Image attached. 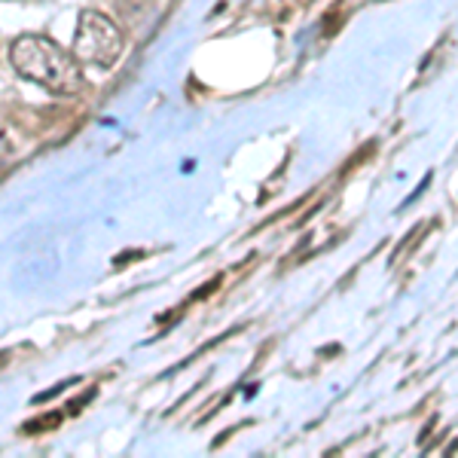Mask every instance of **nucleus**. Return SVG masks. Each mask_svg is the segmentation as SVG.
<instances>
[{"mask_svg": "<svg viewBox=\"0 0 458 458\" xmlns=\"http://www.w3.org/2000/svg\"><path fill=\"white\" fill-rule=\"evenodd\" d=\"M123 31L107 16L95 10L80 13L77 31H73V58L80 64H95V68H114L116 58L123 55Z\"/></svg>", "mask_w": 458, "mask_h": 458, "instance_id": "f03ea898", "label": "nucleus"}, {"mask_svg": "<svg viewBox=\"0 0 458 458\" xmlns=\"http://www.w3.org/2000/svg\"><path fill=\"white\" fill-rule=\"evenodd\" d=\"M10 62L21 77L40 83L53 95H77L83 89V71L71 53L40 34H21L10 47Z\"/></svg>", "mask_w": 458, "mask_h": 458, "instance_id": "f257e3e1", "label": "nucleus"}]
</instances>
